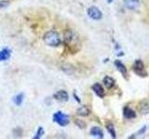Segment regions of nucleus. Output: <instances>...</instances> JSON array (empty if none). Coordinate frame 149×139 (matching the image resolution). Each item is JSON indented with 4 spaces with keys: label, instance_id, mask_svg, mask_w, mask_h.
Segmentation results:
<instances>
[{
    "label": "nucleus",
    "instance_id": "obj_1",
    "mask_svg": "<svg viewBox=\"0 0 149 139\" xmlns=\"http://www.w3.org/2000/svg\"><path fill=\"white\" fill-rule=\"evenodd\" d=\"M43 40L46 45L50 46H58L61 44V38L59 34L56 31H49L46 32Z\"/></svg>",
    "mask_w": 149,
    "mask_h": 139
},
{
    "label": "nucleus",
    "instance_id": "obj_2",
    "mask_svg": "<svg viewBox=\"0 0 149 139\" xmlns=\"http://www.w3.org/2000/svg\"><path fill=\"white\" fill-rule=\"evenodd\" d=\"M53 120L58 124H60L61 126H65V125L69 123V117L64 113H63L62 111H57L53 115Z\"/></svg>",
    "mask_w": 149,
    "mask_h": 139
},
{
    "label": "nucleus",
    "instance_id": "obj_3",
    "mask_svg": "<svg viewBox=\"0 0 149 139\" xmlns=\"http://www.w3.org/2000/svg\"><path fill=\"white\" fill-rule=\"evenodd\" d=\"M88 15L94 21H99L102 17V13L99 8L96 7H90L88 8Z\"/></svg>",
    "mask_w": 149,
    "mask_h": 139
},
{
    "label": "nucleus",
    "instance_id": "obj_4",
    "mask_svg": "<svg viewBox=\"0 0 149 139\" xmlns=\"http://www.w3.org/2000/svg\"><path fill=\"white\" fill-rule=\"evenodd\" d=\"M133 70L140 76H146V72L144 71V65L142 60H140V59L135 60L134 65H133Z\"/></svg>",
    "mask_w": 149,
    "mask_h": 139
},
{
    "label": "nucleus",
    "instance_id": "obj_5",
    "mask_svg": "<svg viewBox=\"0 0 149 139\" xmlns=\"http://www.w3.org/2000/svg\"><path fill=\"white\" fill-rule=\"evenodd\" d=\"M125 7L130 10H135L140 6V0H123Z\"/></svg>",
    "mask_w": 149,
    "mask_h": 139
},
{
    "label": "nucleus",
    "instance_id": "obj_6",
    "mask_svg": "<svg viewBox=\"0 0 149 139\" xmlns=\"http://www.w3.org/2000/svg\"><path fill=\"white\" fill-rule=\"evenodd\" d=\"M54 98L61 101V102H65V101H67L69 98L68 93L64 90H60L54 94Z\"/></svg>",
    "mask_w": 149,
    "mask_h": 139
},
{
    "label": "nucleus",
    "instance_id": "obj_7",
    "mask_svg": "<svg viewBox=\"0 0 149 139\" xmlns=\"http://www.w3.org/2000/svg\"><path fill=\"white\" fill-rule=\"evenodd\" d=\"M92 90L94 91V93L98 96L104 97V88H102V86L100 85V83H94V85H92Z\"/></svg>",
    "mask_w": 149,
    "mask_h": 139
},
{
    "label": "nucleus",
    "instance_id": "obj_8",
    "mask_svg": "<svg viewBox=\"0 0 149 139\" xmlns=\"http://www.w3.org/2000/svg\"><path fill=\"white\" fill-rule=\"evenodd\" d=\"M123 115H124V117L127 118V119H133V118L136 117V113H135V111L130 108H129V107H125L124 108Z\"/></svg>",
    "mask_w": 149,
    "mask_h": 139
},
{
    "label": "nucleus",
    "instance_id": "obj_9",
    "mask_svg": "<svg viewBox=\"0 0 149 139\" xmlns=\"http://www.w3.org/2000/svg\"><path fill=\"white\" fill-rule=\"evenodd\" d=\"M91 134L92 136H95L98 138H104V133H102V129L99 127H92L91 130Z\"/></svg>",
    "mask_w": 149,
    "mask_h": 139
},
{
    "label": "nucleus",
    "instance_id": "obj_10",
    "mask_svg": "<svg viewBox=\"0 0 149 139\" xmlns=\"http://www.w3.org/2000/svg\"><path fill=\"white\" fill-rule=\"evenodd\" d=\"M91 110L90 109L88 108L87 106H82L80 107L77 110V114L78 116H82V117H85V116H88V114H90Z\"/></svg>",
    "mask_w": 149,
    "mask_h": 139
},
{
    "label": "nucleus",
    "instance_id": "obj_11",
    "mask_svg": "<svg viewBox=\"0 0 149 139\" xmlns=\"http://www.w3.org/2000/svg\"><path fill=\"white\" fill-rule=\"evenodd\" d=\"M102 82H104L105 87L108 88V89H110V88H112L115 85V80L110 76H105L104 78V81Z\"/></svg>",
    "mask_w": 149,
    "mask_h": 139
},
{
    "label": "nucleus",
    "instance_id": "obj_12",
    "mask_svg": "<svg viewBox=\"0 0 149 139\" xmlns=\"http://www.w3.org/2000/svg\"><path fill=\"white\" fill-rule=\"evenodd\" d=\"M115 65L116 66V68H118V71L123 74V75H126V74H127V68H126V66L120 61V60H116Z\"/></svg>",
    "mask_w": 149,
    "mask_h": 139
},
{
    "label": "nucleus",
    "instance_id": "obj_13",
    "mask_svg": "<svg viewBox=\"0 0 149 139\" xmlns=\"http://www.w3.org/2000/svg\"><path fill=\"white\" fill-rule=\"evenodd\" d=\"M10 57V51L8 48L3 49L2 51H0V61H3V60H7Z\"/></svg>",
    "mask_w": 149,
    "mask_h": 139
},
{
    "label": "nucleus",
    "instance_id": "obj_14",
    "mask_svg": "<svg viewBox=\"0 0 149 139\" xmlns=\"http://www.w3.org/2000/svg\"><path fill=\"white\" fill-rule=\"evenodd\" d=\"M23 98H24V96H23L22 93H21V94H18L17 96H14L13 101H14V103H15L17 106H20V105H22V103Z\"/></svg>",
    "mask_w": 149,
    "mask_h": 139
},
{
    "label": "nucleus",
    "instance_id": "obj_15",
    "mask_svg": "<svg viewBox=\"0 0 149 139\" xmlns=\"http://www.w3.org/2000/svg\"><path fill=\"white\" fill-rule=\"evenodd\" d=\"M106 129L107 131H108V133H110V136L113 137V138H116V130H115V127L114 125L112 123H108L106 125Z\"/></svg>",
    "mask_w": 149,
    "mask_h": 139
},
{
    "label": "nucleus",
    "instance_id": "obj_16",
    "mask_svg": "<svg viewBox=\"0 0 149 139\" xmlns=\"http://www.w3.org/2000/svg\"><path fill=\"white\" fill-rule=\"evenodd\" d=\"M73 40V32L70 31V30H67L66 32H64V41L65 43H70Z\"/></svg>",
    "mask_w": 149,
    "mask_h": 139
},
{
    "label": "nucleus",
    "instance_id": "obj_17",
    "mask_svg": "<svg viewBox=\"0 0 149 139\" xmlns=\"http://www.w3.org/2000/svg\"><path fill=\"white\" fill-rule=\"evenodd\" d=\"M43 134H44V130H43V128H42V127H39L38 130H37V133H36V136H35L34 138L38 139V138H40L42 136H43Z\"/></svg>",
    "mask_w": 149,
    "mask_h": 139
},
{
    "label": "nucleus",
    "instance_id": "obj_18",
    "mask_svg": "<svg viewBox=\"0 0 149 139\" xmlns=\"http://www.w3.org/2000/svg\"><path fill=\"white\" fill-rule=\"evenodd\" d=\"M141 105H143V107L141 106V109H141L142 112H143L144 114H146L147 111H148V109H149V105L146 103V105H143V102H142Z\"/></svg>",
    "mask_w": 149,
    "mask_h": 139
},
{
    "label": "nucleus",
    "instance_id": "obj_19",
    "mask_svg": "<svg viewBox=\"0 0 149 139\" xmlns=\"http://www.w3.org/2000/svg\"><path fill=\"white\" fill-rule=\"evenodd\" d=\"M76 123H77V126H79V128H84L86 126V123L84 122H82V120H77Z\"/></svg>",
    "mask_w": 149,
    "mask_h": 139
},
{
    "label": "nucleus",
    "instance_id": "obj_20",
    "mask_svg": "<svg viewBox=\"0 0 149 139\" xmlns=\"http://www.w3.org/2000/svg\"><path fill=\"white\" fill-rule=\"evenodd\" d=\"M146 127H143V130H140V131H139V133H144V131H146Z\"/></svg>",
    "mask_w": 149,
    "mask_h": 139
},
{
    "label": "nucleus",
    "instance_id": "obj_21",
    "mask_svg": "<svg viewBox=\"0 0 149 139\" xmlns=\"http://www.w3.org/2000/svg\"><path fill=\"white\" fill-rule=\"evenodd\" d=\"M113 2V0H107V3H112Z\"/></svg>",
    "mask_w": 149,
    "mask_h": 139
}]
</instances>
